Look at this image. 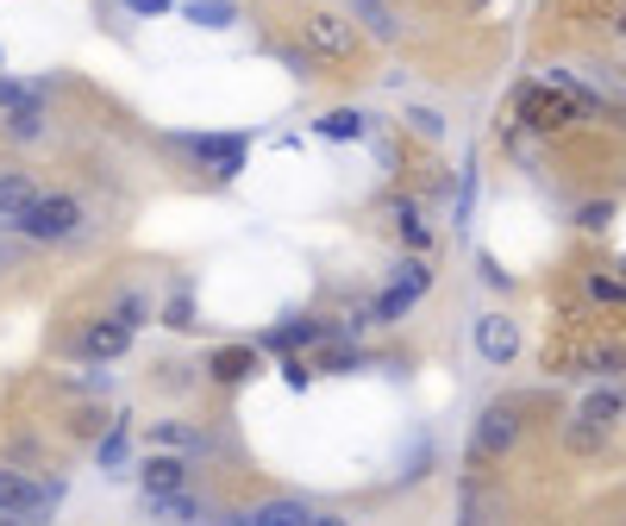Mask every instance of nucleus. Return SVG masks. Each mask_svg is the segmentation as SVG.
<instances>
[{"label":"nucleus","mask_w":626,"mask_h":526,"mask_svg":"<svg viewBox=\"0 0 626 526\" xmlns=\"http://www.w3.org/2000/svg\"><path fill=\"white\" fill-rule=\"evenodd\" d=\"M514 120H520L526 132H539V138H557V132H576L589 113H582V100L564 95L551 75H539V82H520V88H514Z\"/></svg>","instance_id":"f257e3e1"},{"label":"nucleus","mask_w":626,"mask_h":526,"mask_svg":"<svg viewBox=\"0 0 626 526\" xmlns=\"http://www.w3.org/2000/svg\"><path fill=\"white\" fill-rule=\"evenodd\" d=\"M82 220H88V213H82V200L57 188V195H38V200H32L20 220H13V232H25L32 245H70L75 232H82Z\"/></svg>","instance_id":"f03ea898"},{"label":"nucleus","mask_w":626,"mask_h":526,"mask_svg":"<svg viewBox=\"0 0 626 526\" xmlns=\"http://www.w3.org/2000/svg\"><path fill=\"white\" fill-rule=\"evenodd\" d=\"M300 45L314 50L320 63H351L357 57V45H364V25L345 20V13H332V7H314V13H300Z\"/></svg>","instance_id":"7ed1b4c3"},{"label":"nucleus","mask_w":626,"mask_h":526,"mask_svg":"<svg viewBox=\"0 0 626 526\" xmlns=\"http://www.w3.org/2000/svg\"><path fill=\"white\" fill-rule=\"evenodd\" d=\"M520 401H489L470 426V464H495L507 451L520 445Z\"/></svg>","instance_id":"20e7f679"},{"label":"nucleus","mask_w":626,"mask_h":526,"mask_svg":"<svg viewBox=\"0 0 626 526\" xmlns=\"http://www.w3.org/2000/svg\"><path fill=\"white\" fill-rule=\"evenodd\" d=\"M175 150H188L200 170H213V182H232L250 157V132H182Z\"/></svg>","instance_id":"39448f33"},{"label":"nucleus","mask_w":626,"mask_h":526,"mask_svg":"<svg viewBox=\"0 0 626 526\" xmlns=\"http://www.w3.org/2000/svg\"><path fill=\"white\" fill-rule=\"evenodd\" d=\"M57 501H63V482H38V476L0 464V521H38Z\"/></svg>","instance_id":"423d86ee"},{"label":"nucleus","mask_w":626,"mask_h":526,"mask_svg":"<svg viewBox=\"0 0 626 526\" xmlns=\"http://www.w3.org/2000/svg\"><path fill=\"white\" fill-rule=\"evenodd\" d=\"M132 332H138V326H125L120 314L107 307L100 320H88L82 332H75L70 351H75V357H88V364H113V357H125V351H132Z\"/></svg>","instance_id":"0eeeda50"},{"label":"nucleus","mask_w":626,"mask_h":526,"mask_svg":"<svg viewBox=\"0 0 626 526\" xmlns=\"http://www.w3.org/2000/svg\"><path fill=\"white\" fill-rule=\"evenodd\" d=\"M263 370V345H213L200 357V376L213 382V389H238L250 376Z\"/></svg>","instance_id":"6e6552de"},{"label":"nucleus","mask_w":626,"mask_h":526,"mask_svg":"<svg viewBox=\"0 0 626 526\" xmlns=\"http://www.w3.org/2000/svg\"><path fill=\"white\" fill-rule=\"evenodd\" d=\"M188 457L182 451H150L145 464H138V489H145V501L157 496H175V489H188Z\"/></svg>","instance_id":"1a4fd4ad"},{"label":"nucleus","mask_w":626,"mask_h":526,"mask_svg":"<svg viewBox=\"0 0 626 526\" xmlns=\"http://www.w3.org/2000/svg\"><path fill=\"white\" fill-rule=\"evenodd\" d=\"M476 357H482V364H514V357H520V326L507 320V314H482V320H476Z\"/></svg>","instance_id":"9d476101"},{"label":"nucleus","mask_w":626,"mask_h":526,"mask_svg":"<svg viewBox=\"0 0 626 526\" xmlns=\"http://www.w3.org/2000/svg\"><path fill=\"white\" fill-rule=\"evenodd\" d=\"M326 339H332V320H300V314H289V320H282V326H270V332H263L257 345L282 357V351H320Z\"/></svg>","instance_id":"9b49d317"},{"label":"nucleus","mask_w":626,"mask_h":526,"mask_svg":"<svg viewBox=\"0 0 626 526\" xmlns=\"http://www.w3.org/2000/svg\"><path fill=\"white\" fill-rule=\"evenodd\" d=\"M382 220L401 232V245H407V250L432 245V225L420 220V200H414V195H389V200H382Z\"/></svg>","instance_id":"f8f14e48"},{"label":"nucleus","mask_w":626,"mask_h":526,"mask_svg":"<svg viewBox=\"0 0 626 526\" xmlns=\"http://www.w3.org/2000/svg\"><path fill=\"white\" fill-rule=\"evenodd\" d=\"M426 289H414V282H401V276H389V289L370 301V320L376 326H401L407 314H414V301H420Z\"/></svg>","instance_id":"ddd939ff"},{"label":"nucleus","mask_w":626,"mask_h":526,"mask_svg":"<svg viewBox=\"0 0 626 526\" xmlns=\"http://www.w3.org/2000/svg\"><path fill=\"white\" fill-rule=\"evenodd\" d=\"M232 521H250V526H300V521H320L307 501L282 496V501H257V507H245V514H232Z\"/></svg>","instance_id":"4468645a"},{"label":"nucleus","mask_w":626,"mask_h":526,"mask_svg":"<svg viewBox=\"0 0 626 526\" xmlns=\"http://www.w3.org/2000/svg\"><path fill=\"white\" fill-rule=\"evenodd\" d=\"M38 195H45V188H38L25 170H0V225H13Z\"/></svg>","instance_id":"2eb2a0df"},{"label":"nucleus","mask_w":626,"mask_h":526,"mask_svg":"<svg viewBox=\"0 0 626 526\" xmlns=\"http://www.w3.org/2000/svg\"><path fill=\"white\" fill-rule=\"evenodd\" d=\"M0 132L13 138V145H32V138H45V95L13 107V113H0Z\"/></svg>","instance_id":"dca6fc26"},{"label":"nucleus","mask_w":626,"mask_h":526,"mask_svg":"<svg viewBox=\"0 0 626 526\" xmlns=\"http://www.w3.org/2000/svg\"><path fill=\"white\" fill-rule=\"evenodd\" d=\"M314 132H320V138H332V145H357V138H364V132H370V120H364V113H357V107H332V113H320V120H314Z\"/></svg>","instance_id":"f3484780"},{"label":"nucleus","mask_w":626,"mask_h":526,"mask_svg":"<svg viewBox=\"0 0 626 526\" xmlns=\"http://www.w3.org/2000/svg\"><path fill=\"white\" fill-rule=\"evenodd\" d=\"M314 370H320V376H351V370H364V351H357V339H326L320 357H314Z\"/></svg>","instance_id":"a211bd4d"},{"label":"nucleus","mask_w":626,"mask_h":526,"mask_svg":"<svg viewBox=\"0 0 626 526\" xmlns=\"http://www.w3.org/2000/svg\"><path fill=\"white\" fill-rule=\"evenodd\" d=\"M182 20L200 25V32H225V25H238V7H232V0H188Z\"/></svg>","instance_id":"6ab92c4d"},{"label":"nucleus","mask_w":626,"mask_h":526,"mask_svg":"<svg viewBox=\"0 0 626 526\" xmlns=\"http://www.w3.org/2000/svg\"><path fill=\"white\" fill-rule=\"evenodd\" d=\"M150 439H157V445H170V451H207V445H213L207 432H195V426H182V420H150Z\"/></svg>","instance_id":"aec40b11"},{"label":"nucleus","mask_w":626,"mask_h":526,"mask_svg":"<svg viewBox=\"0 0 626 526\" xmlns=\"http://www.w3.org/2000/svg\"><path fill=\"white\" fill-rule=\"evenodd\" d=\"M582 289H589V301H601V307H626V276L621 270H589Z\"/></svg>","instance_id":"412c9836"},{"label":"nucleus","mask_w":626,"mask_h":526,"mask_svg":"<svg viewBox=\"0 0 626 526\" xmlns=\"http://www.w3.org/2000/svg\"><path fill=\"white\" fill-rule=\"evenodd\" d=\"M351 13H357V25H364L370 38H395V32H401V20L382 7V0H351Z\"/></svg>","instance_id":"4be33fe9"},{"label":"nucleus","mask_w":626,"mask_h":526,"mask_svg":"<svg viewBox=\"0 0 626 526\" xmlns=\"http://www.w3.org/2000/svg\"><path fill=\"white\" fill-rule=\"evenodd\" d=\"M125 439H132V420H107V432L95 439V457H100V470H120V457H125Z\"/></svg>","instance_id":"5701e85b"},{"label":"nucleus","mask_w":626,"mask_h":526,"mask_svg":"<svg viewBox=\"0 0 626 526\" xmlns=\"http://www.w3.org/2000/svg\"><path fill=\"white\" fill-rule=\"evenodd\" d=\"M163 326H175V332H195V289L188 282H175V295H170V307H163Z\"/></svg>","instance_id":"b1692460"},{"label":"nucleus","mask_w":626,"mask_h":526,"mask_svg":"<svg viewBox=\"0 0 626 526\" xmlns=\"http://www.w3.org/2000/svg\"><path fill=\"white\" fill-rule=\"evenodd\" d=\"M621 407H626V395H621V389H596V395L582 401V420L614 426V420H621Z\"/></svg>","instance_id":"393cba45"},{"label":"nucleus","mask_w":626,"mask_h":526,"mask_svg":"<svg viewBox=\"0 0 626 526\" xmlns=\"http://www.w3.org/2000/svg\"><path fill=\"white\" fill-rule=\"evenodd\" d=\"M113 314H120L125 326H145L150 320V295L145 289H120V295H113Z\"/></svg>","instance_id":"a878e982"},{"label":"nucleus","mask_w":626,"mask_h":526,"mask_svg":"<svg viewBox=\"0 0 626 526\" xmlns=\"http://www.w3.org/2000/svg\"><path fill=\"white\" fill-rule=\"evenodd\" d=\"M614 213H621L614 200H582V207H576V225H582V232H607Z\"/></svg>","instance_id":"bb28decb"},{"label":"nucleus","mask_w":626,"mask_h":526,"mask_svg":"<svg viewBox=\"0 0 626 526\" xmlns=\"http://www.w3.org/2000/svg\"><path fill=\"white\" fill-rule=\"evenodd\" d=\"M314 376H320V370H314V364H307L300 351H282V382H289L295 395H300V389H314Z\"/></svg>","instance_id":"cd10ccee"},{"label":"nucleus","mask_w":626,"mask_h":526,"mask_svg":"<svg viewBox=\"0 0 626 526\" xmlns=\"http://www.w3.org/2000/svg\"><path fill=\"white\" fill-rule=\"evenodd\" d=\"M401 120L414 125V132H420V138H445V113H439V107H407V113H401Z\"/></svg>","instance_id":"c85d7f7f"},{"label":"nucleus","mask_w":626,"mask_h":526,"mask_svg":"<svg viewBox=\"0 0 626 526\" xmlns=\"http://www.w3.org/2000/svg\"><path fill=\"white\" fill-rule=\"evenodd\" d=\"M476 276H482V289H495V295H507V289H514V276L501 270L495 250H482V257H476Z\"/></svg>","instance_id":"c756f323"},{"label":"nucleus","mask_w":626,"mask_h":526,"mask_svg":"<svg viewBox=\"0 0 626 526\" xmlns=\"http://www.w3.org/2000/svg\"><path fill=\"white\" fill-rule=\"evenodd\" d=\"M601 432H607V426H596V420H582V414H576V426H570V451H582V457H589V451H601Z\"/></svg>","instance_id":"7c9ffc66"},{"label":"nucleus","mask_w":626,"mask_h":526,"mask_svg":"<svg viewBox=\"0 0 626 526\" xmlns=\"http://www.w3.org/2000/svg\"><path fill=\"white\" fill-rule=\"evenodd\" d=\"M25 100H38V88H25V82H13V75H0V113H13V107H25Z\"/></svg>","instance_id":"2f4dec72"},{"label":"nucleus","mask_w":626,"mask_h":526,"mask_svg":"<svg viewBox=\"0 0 626 526\" xmlns=\"http://www.w3.org/2000/svg\"><path fill=\"white\" fill-rule=\"evenodd\" d=\"M25 257H32V238H25V232H20V238H0V276L20 270Z\"/></svg>","instance_id":"473e14b6"},{"label":"nucleus","mask_w":626,"mask_h":526,"mask_svg":"<svg viewBox=\"0 0 626 526\" xmlns=\"http://www.w3.org/2000/svg\"><path fill=\"white\" fill-rule=\"evenodd\" d=\"M395 276L401 282H414V289H432V270L420 264V250H414V257H395Z\"/></svg>","instance_id":"72a5a7b5"},{"label":"nucleus","mask_w":626,"mask_h":526,"mask_svg":"<svg viewBox=\"0 0 626 526\" xmlns=\"http://www.w3.org/2000/svg\"><path fill=\"white\" fill-rule=\"evenodd\" d=\"M100 426H107V414H100V407H75L70 432H75V439H100Z\"/></svg>","instance_id":"f704fd0d"},{"label":"nucleus","mask_w":626,"mask_h":526,"mask_svg":"<svg viewBox=\"0 0 626 526\" xmlns=\"http://www.w3.org/2000/svg\"><path fill=\"white\" fill-rule=\"evenodd\" d=\"M470 200H476V170L464 163V175H457V220H470Z\"/></svg>","instance_id":"c9c22d12"},{"label":"nucleus","mask_w":626,"mask_h":526,"mask_svg":"<svg viewBox=\"0 0 626 526\" xmlns=\"http://www.w3.org/2000/svg\"><path fill=\"white\" fill-rule=\"evenodd\" d=\"M125 7H132V13H145V20H157V13H170L175 0H125Z\"/></svg>","instance_id":"e433bc0d"},{"label":"nucleus","mask_w":626,"mask_h":526,"mask_svg":"<svg viewBox=\"0 0 626 526\" xmlns=\"http://www.w3.org/2000/svg\"><path fill=\"white\" fill-rule=\"evenodd\" d=\"M82 389H88V395H107V389H113V376H107V370H88V376H82Z\"/></svg>","instance_id":"4c0bfd02"},{"label":"nucleus","mask_w":626,"mask_h":526,"mask_svg":"<svg viewBox=\"0 0 626 526\" xmlns=\"http://www.w3.org/2000/svg\"><path fill=\"white\" fill-rule=\"evenodd\" d=\"M614 270H621V276H626V257H621V264H614Z\"/></svg>","instance_id":"58836bf2"},{"label":"nucleus","mask_w":626,"mask_h":526,"mask_svg":"<svg viewBox=\"0 0 626 526\" xmlns=\"http://www.w3.org/2000/svg\"><path fill=\"white\" fill-rule=\"evenodd\" d=\"M0 63H7V50H0Z\"/></svg>","instance_id":"ea45409f"}]
</instances>
